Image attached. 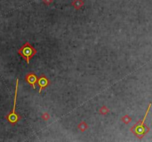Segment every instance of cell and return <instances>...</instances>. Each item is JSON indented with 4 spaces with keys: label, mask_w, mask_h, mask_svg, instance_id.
<instances>
[{
    "label": "cell",
    "mask_w": 152,
    "mask_h": 142,
    "mask_svg": "<svg viewBox=\"0 0 152 142\" xmlns=\"http://www.w3.org/2000/svg\"><path fill=\"white\" fill-rule=\"evenodd\" d=\"M37 51L29 43H25L18 50V53L26 61L27 64L30 63V60L37 54Z\"/></svg>",
    "instance_id": "3957f363"
},
{
    "label": "cell",
    "mask_w": 152,
    "mask_h": 142,
    "mask_svg": "<svg viewBox=\"0 0 152 142\" xmlns=\"http://www.w3.org/2000/svg\"><path fill=\"white\" fill-rule=\"evenodd\" d=\"M78 129H79L80 131H82V132H84L86 130H88V125L87 124V123L85 122H82L79 123V124H78Z\"/></svg>",
    "instance_id": "52a82bcc"
},
{
    "label": "cell",
    "mask_w": 152,
    "mask_h": 142,
    "mask_svg": "<svg viewBox=\"0 0 152 142\" xmlns=\"http://www.w3.org/2000/svg\"><path fill=\"white\" fill-rule=\"evenodd\" d=\"M72 6H73V8L77 10H79L80 9L83 5H84V2L83 0H73L71 3Z\"/></svg>",
    "instance_id": "8992f818"
},
{
    "label": "cell",
    "mask_w": 152,
    "mask_h": 142,
    "mask_svg": "<svg viewBox=\"0 0 152 142\" xmlns=\"http://www.w3.org/2000/svg\"><path fill=\"white\" fill-rule=\"evenodd\" d=\"M38 77L33 72H30L28 73H27L26 76L25 77V79L26 82L35 90L36 87H37V82H38Z\"/></svg>",
    "instance_id": "5b68a950"
},
{
    "label": "cell",
    "mask_w": 152,
    "mask_h": 142,
    "mask_svg": "<svg viewBox=\"0 0 152 142\" xmlns=\"http://www.w3.org/2000/svg\"><path fill=\"white\" fill-rule=\"evenodd\" d=\"M122 122H123L124 124H128L131 122V118L128 114H126V115H125L122 118Z\"/></svg>",
    "instance_id": "ba28073f"
},
{
    "label": "cell",
    "mask_w": 152,
    "mask_h": 142,
    "mask_svg": "<svg viewBox=\"0 0 152 142\" xmlns=\"http://www.w3.org/2000/svg\"><path fill=\"white\" fill-rule=\"evenodd\" d=\"M37 84L39 87V93H41L43 90H45L47 87H48L51 84V81L44 74H42L41 76H39V78L38 79Z\"/></svg>",
    "instance_id": "277c9868"
},
{
    "label": "cell",
    "mask_w": 152,
    "mask_h": 142,
    "mask_svg": "<svg viewBox=\"0 0 152 142\" xmlns=\"http://www.w3.org/2000/svg\"><path fill=\"white\" fill-rule=\"evenodd\" d=\"M42 118L43 120H45V121H47V120L50 119V116L47 112H44L42 115Z\"/></svg>",
    "instance_id": "30bf717a"
},
{
    "label": "cell",
    "mask_w": 152,
    "mask_h": 142,
    "mask_svg": "<svg viewBox=\"0 0 152 142\" xmlns=\"http://www.w3.org/2000/svg\"><path fill=\"white\" fill-rule=\"evenodd\" d=\"M42 2H43V3H44L45 5H49L50 4L52 3L53 0H42Z\"/></svg>",
    "instance_id": "8fae6325"
},
{
    "label": "cell",
    "mask_w": 152,
    "mask_h": 142,
    "mask_svg": "<svg viewBox=\"0 0 152 142\" xmlns=\"http://www.w3.org/2000/svg\"><path fill=\"white\" fill-rule=\"evenodd\" d=\"M18 87H19V79H16V88H15V94H14V101H13V109L7 116H5L6 120L9 124H11L12 126H14L16 124L21 120L22 117L16 112V98H17V93H18Z\"/></svg>",
    "instance_id": "7a4b0ae2"
},
{
    "label": "cell",
    "mask_w": 152,
    "mask_h": 142,
    "mask_svg": "<svg viewBox=\"0 0 152 142\" xmlns=\"http://www.w3.org/2000/svg\"><path fill=\"white\" fill-rule=\"evenodd\" d=\"M151 103H149L143 118L142 120H140L133 127H131V128L130 129V131L139 139H142L150 131V127L145 124V121H146L147 116H148L149 110L151 109Z\"/></svg>",
    "instance_id": "6da1fadb"
},
{
    "label": "cell",
    "mask_w": 152,
    "mask_h": 142,
    "mask_svg": "<svg viewBox=\"0 0 152 142\" xmlns=\"http://www.w3.org/2000/svg\"><path fill=\"white\" fill-rule=\"evenodd\" d=\"M109 111L110 110H109V109L107 106H103L100 108V110H99V112H100L101 115H106V114H108L109 112Z\"/></svg>",
    "instance_id": "9c48e42d"
}]
</instances>
